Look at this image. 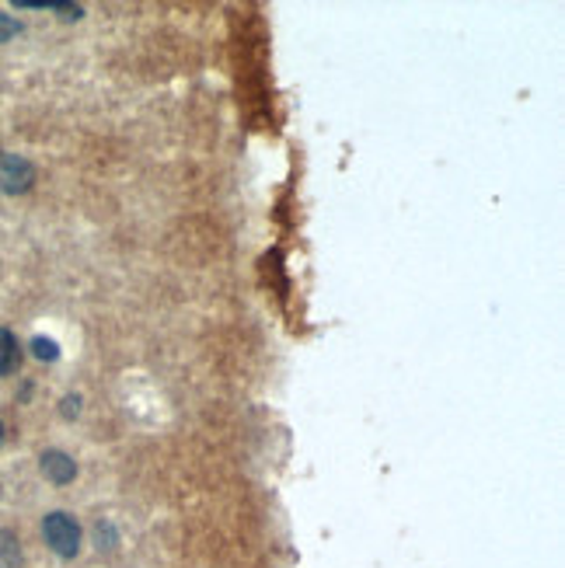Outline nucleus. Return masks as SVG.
I'll list each match as a JSON object with an SVG mask.
<instances>
[{
	"label": "nucleus",
	"mask_w": 565,
	"mask_h": 568,
	"mask_svg": "<svg viewBox=\"0 0 565 568\" xmlns=\"http://www.w3.org/2000/svg\"><path fill=\"white\" fill-rule=\"evenodd\" d=\"M21 363V353H18V342L8 328H0V377L14 374Z\"/></svg>",
	"instance_id": "20e7f679"
},
{
	"label": "nucleus",
	"mask_w": 565,
	"mask_h": 568,
	"mask_svg": "<svg viewBox=\"0 0 565 568\" xmlns=\"http://www.w3.org/2000/svg\"><path fill=\"white\" fill-rule=\"evenodd\" d=\"M0 568H21V548L11 530H0Z\"/></svg>",
	"instance_id": "39448f33"
},
{
	"label": "nucleus",
	"mask_w": 565,
	"mask_h": 568,
	"mask_svg": "<svg viewBox=\"0 0 565 568\" xmlns=\"http://www.w3.org/2000/svg\"><path fill=\"white\" fill-rule=\"evenodd\" d=\"M32 182H36V168L29 161L18 158V154L0 158V192H11V195L29 192Z\"/></svg>",
	"instance_id": "f03ea898"
},
{
	"label": "nucleus",
	"mask_w": 565,
	"mask_h": 568,
	"mask_svg": "<svg viewBox=\"0 0 565 568\" xmlns=\"http://www.w3.org/2000/svg\"><path fill=\"white\" fill-rule=\"evenodd\" d=\"M32 349H36L39 359H57V342H49V338H36Z\"/></svg>",
	"instance_id": "423d86ee"
},
{
	"label": "nucleus",
	"mask_w": 565,
	"mask_h": 568,
	"mask_svg": "<svg viewBox=\"0 0 565 568\" xmlns=\"http://www.w3.org/2000/svg\"><path fill=\"white\" fill-rule=\"evenodd\" d=\"M42 534H46V545L60 558H73L81 551V527L67 513H49L42 520Z\"/></svg>",
	"instance_id": "f257e3e1"
},
{
	"label": "nucleus",
	"mask_w": 565,
	"mask_h": 568,
	"mask_svg": "<svg viewBox=\"0 0 565 568\" xmlns=\"http://www.w3.org/2000/svg\"><path fill=\"white\" fill-rule=\"evenodd\" d=\"M42 475L53 485H67V481H73V475H78V464L60 450H46L42 454Z\"/></svg>",
	"instance_id": "7ed1b4c3"
}]
</instances>
